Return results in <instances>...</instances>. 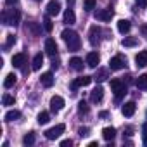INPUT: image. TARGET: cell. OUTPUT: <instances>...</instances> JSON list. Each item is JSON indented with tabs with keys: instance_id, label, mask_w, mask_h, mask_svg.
<instances>
[{
	"instance_id": "1",
	"label": "cell",
	"mask_w": 147,
	"mask_h": 147,
	"mask_svg": "<svg viewBox=\"0 0 147 147\" xmlns=\"http://www.w3.org/2000/svg\"><path fill=\"white\" fill-rule=\"evenodd\" d=\"M61 36H62V40L66 42V45H67V49H69L71 52L80 50L82 40H80V36H78L76 31H73V30H64V31L61 33Z\"/></svg>"
},
{
	"instance_id": "20",
	"label": "cell",
	"mask_w": 147,
	"mask_h": 147,
	"mask_svg": "<svg viewBox=\"0 0 147 147\" xmlns=\"http://www.w3.org/2000/svg\"><path fill=\"white\" fill-rule=\"evenodd\" d=\"M24 61H26V55H24V54H16V55L12 57V64H14V67H23Z\"/></svg>"
},
{
	"instance_id": "33",
	"label": "cell",
	"mask_w": 147,
	"mask_h": 147,
	"mask_svg": "<svg viewBox=\"0 0 147 147\" xmlns=\"http://www.w3.org/2000/svg\"><path fill=\"white\" fill-rule=\"evenodd\" d=\"M97 5V0H85V11H94Z\"/></svg>"
},
{
	"instance_id": "9",
	"label": "cell",
	"mask_w": 147,
	"mask_h": 147,
	"mask_svg": "<svg viewBox=\"0 0 147 147\" xmlns=\"http://www.w3.org/2000/svg\"><path fill=\"white\" fill-rule=\"evenodd\" d=\"M92 80H94V76H82V78H78L71 83V90H76L78 87H87L92 83Z\"/></svg>"
},
{
	"instance_id": "17",
	"label": "cell",
	"mask_w": 147,
	"mask_h": 147,
	"mask_svg": "<svg viewBox=\"0 0 147 147\" xmlns=\"http://www.w3.org/2000/svg\"><path fill=\"white\" fill-rule=\"evenodd\" d=\"M130 28H131V24H130V21L128 19H121V21H118V31L119 33H128L130 31Z\"/></svg>"
},
{
	"instance_id": "12",
	"label": "cell",
	"mask_w": 147,
	"mask_h": 147,
	"mask_svg": "<svg viewBox=\"0 0 147 147\" xmlns=\"http://www.w3.org/2000/svg\"><path fill=\"white\" fill-rule=\"evenodd\" d=\"M102 97H104V88H102V87H95V88L90 92V100H92L94 104L100 102V100H102Z\"/></svg>"
},
{
	"instance_id": "45",
	"label": "cell",
	"mask_w": 147,
	"mask_h": 147,
	"mask_svg": "<svg viewBox=\"0 0 147 147\" xmlns=\"http://www.w3.org/2000/svg\"><path fill=\"white\" fill-rule=\"evenodd\" d=\"M67 4H69V5H73V4H75V0H67Z\"/></svg>"
},
{
	"instance_id": "36",
	"label": "cell",
	"mask_w": 147,
	"mask_h": 147,
	"mask_svg": "<svg viewBox=\"0 0 147 147\" xmlns=\"http://www.w3.org/2000/svg\"><path fill=\"white\" fill-rule=\"evenodd\" d=\"M78 111H80V113H88V106H87L85 100H82V102L78 104Z\"/></svg>"
},
{
	"instance_id": "16",
	"label": "cell",
	"mask_w": 147,
	"mask_h": 147,
	"mask_svg": "<svg viewBox=\"0 0 147 147\" xmlns=\"http://www.w3.org/2000/svg\"><path fill=\"white\" fill-rule=\"evenodd\" d=\"M121 113H123V116H126V118L133 116V113H135V102H126V104L121 107Z\"/></svg>"
},
{
	"instance_id": "44",
	"label": "cell",
	"mask_w": 147,
	"mask_h": 147,
	"mask_svg": "<svg viewBox=\"0 0 147 147\" xmlns=\"http://www.w3.org/2000/svg\"><path fill=\"white\" fill-rule=\"evenodd\" d=\"M88 147H99V144H97V142H90Z\"/></svg>"
},
{
	"instance_id": "29",
	"label": "cell",
	"mask_w": 147,
	"mask_h": 147,
	"mask_svg": "<svg viewBox=\"0 0 147 147\" xmlns=\"http://www.w3.org/2000/svg\"><path fill=\"white\" fill-rule=\"evenodd\" d=\"M49 119H50V116H49L47 111H42V113L38 114V123H40V125H47Z\"/></svg>"
},
{
	"instance_id": "3",
	"label": "cell",
	"mask_w": 147,
	"mask_h": 147,
	"mask_svg": "<svg viewBox=\"0 0 147 147\" xmlns=\"http://www.w3.org/2000/svg\"><path fill=\"white\" fill-rule=\"evenodd\" d=\"M111 90L114 92V95H116V100H119L121 97H125V95L128 94V88H126L125 82H121V80H118V78L111 80Z\"/></svg>"
},
{
	"instance_id": "27",
	"label": "cell",
	"mask_w": 147,
	"mask_h": 147,
	"mask_svg": "<svg viewBox=\"0 0 147 147\" xmlns=\"http://www.w3.org/2000/svg\"><path fill=\"white\" fill-rule=\"evenodd\" d=\"M42 64H43V55L42 54H36L35 59H33V71H38L42 67Z\"/></svg>"
},
{
	"instance_id": "14",
	"label": "cell",
	"mask_w": 147,
	"mask_h": 147,
	"mask_svg": "<svg viewBox=\"0 0 147 147\" xmlns=\"http://www.w3.org/2000/svg\"><path fill=\"white\" fill-rule=\"evenodd\" d=\"M135 64H137V67H145L147 66V50H142L135 55Z\"/></svg>"
},
{
	"instance_id": "32",
	"label": "cell",
	"mask_w": 147,
	"mask_h": 147,
	"mask_svg": "<svg viewBox=\"0 0 147 147\" xmlns=\"http://www.w3.org/2000/svg\"><path fill=\"white\" fill-rule=\"evenodd\" d=\"M2 104H4V106H14V97L9 95V94H4V97H2Z\"/></svg>"
},
{
	"instance_id": "24",
	"label": "cell",
	"mask_w": 147,
	"mask_h": 147,
	"mask_svg": "<svg viewBox=\"0 0 147 147\" xmlns=\"http://www.w3.org/2000/svg\"><path fill=\"white\" fill-rule=\"evenodd\" d=\"M121 45L123 47H135V45H138V38H135V36H125L123 42H121Z\"/></svg>"
},
{
	"instance_id": "18",
	"label": "cell",
	"mask_w": 147,
	"mask_h": 147,
	"mask_svg": "<svg viewBox=\"0 0 147 147\" xmlns=\"http://www.w3.org/2000/svg\"><path fill=\"white\" fill-rule=\"evenodd\" d=\"M69 66L75 69V71H82V69H83V61H82L80 57H73V59L69 61Z\"/></svg>"
},
{
	"instance_id": "22",
	"label": "cell",
	"mask_w": 147,
	"mask_h": 147,
	"mask_svg": "<svg viewBox=\"0 0 147 147\" xmlns=\"http://www.w3.org/2000/svg\"><path fill=\"white\" fill-rule=\"evenodd\" d=\"M135 85H137L138 90H147V75H140V76L137 78Z\"/></svg>"
},
{
	"instance_id": "35",
	"label": "cell",
	"mask_w": 147,
	"mask_h": 147,
	"mask_svg": "<svg viewBox=\"0 0 147 147\" xmlns=\"http://www.w3.org/2000/svg\"><path fill=\"white\" fill-rule=\"evenodd\" d=\"M12 43H16V36L14 35H7V42H5V49H9Z\"/></svg>"
},
{
	"instance_id": "43",
	"label": "cell",
	"mask_w": 147,
	"mask_h": 147,
	"mask_svg": "<svg viewBox=\"0 0 147 147\" xmlns=\"http://www.w3.org/2000/svg\"><path fill=\"white\" fill-rule=\"evenodd\" d=\"M99 116H100V118H107V111H102V113H100Z\"/></svg>"
},
{
	"instance_id": "38",
	"label": "cell",
	"mask_w": 147,
	"mask_h": 147,
	"mask_svg": "<svg viewBox=\"0 0 147 147\" xmlns=\"http://www.w3.org/2000/svg\"><path fill=\"white\" fill-rule=\"evenodd\" d=\"M71 145H73V140H69V138L61 142V147H71Z\"/></svg>"
},
{
	"instance_id": "26",
	"label": "cell",
	"mask_w": 147,
	"mask_h": 147,
	"mask_svg": "<svg viewBox=\"0 0 147 147\" xmlns=\"http://www.w3.org/2000/svg\"><path fill=\"white\" fill-rule=\"evenodd\" d=\"M16 75H14V73H9V75L5 76V80H4V87L5 88H11V87H14V83H16Z\"/></svg>"
},
{
	"instance_id": "21",
	"label": "cell",
	"mask_w": 147,
	"mask_h": 147,
	"mask_svg": "<svg viewBox=\"0 0 147 147\" xmlns=\"http://www.w3.org/2000/svg\"><path fill=\"white\" fill-rule=\"evenodd\" d=\"M4 118H5V121H16V119L21 118V113H19L18 109H12V111H7Z\"/></svg>"
},
{
	"instance_id": "37",
	"label": "cell",
	"mask_w": 147,
	"mask_h": 147,
	"mask_svg": "<svg viewBox=\"0 0 147 147\" xmlns=\"http://www.w3.org/2000/svg\"><path fill=\"white\" fill-rule=\"evenodd\" d=\"M142 130H144V133H142V138H144V145L147 147V125H144V126H142Z\"/></svg>"
},
{
	"instance_id": "13",
	"label": "cell",
	"mask_w": 147,
	"mask_h": 147,
	"mask_svg": "<svg viewBox=\"0 0 147 147\" xmlns=\"http://www.w3.org/2000/svg\"><path fill=\"white\" fill-rule=\"evenodd\" d=\"M100 62V57L97 52H88L87 54V66L88 67H97V64Z\"/></svg>"
},
{
	"instance_id": "7",
	"label": "cell",
	"mask_w": 147,
	"mask_h": 147,
	"mask_svg": "<svg viewBox=\"0 0 147 147\" xmlns=\"http://www.w3.org/2000/svg\"><path fill=\"white\" fill-rule=\"evenodd\" d=\"M62 107H64V99L61 95H54L50 99V109H52V113H59Z\"/></svg>"
},
{
	"instance_id": "6",
	"label": "cell",
	"mask_w": 147,
	"mask_h": 147,
	"mask_svg": "<svg viewBox=\"0 0 147 147\" xmlns=\"http://www.w3.org/2000/svg\"><path fill=\"white\" fill-rule=\"evenodd\" d=\"M104 31L99 28V26H92L90 28V43L94 45V47H97V45H100V35H102Z\"/></svg>"
},
{
	"instance_id": "25",
	"label": "cell",
	"mask_w": 147,
	"mask_h": 147,
	"mask_svg": "<svg viewBox=\"0 0 147 147\" xmlns=\"http://www.w3.org/2000/svg\"><path fill=\"white\" fill-rule=\"evenodd\" d=\"M102 137H104L106 140H113V138L116 137V130H114L113 126H107V128L102 130Z\"/></svg>"
},
{
	"instance_id": "10",
	"label": "cell",
	"mask_w": 147,
	"mask_h": 147,
	"mask_svg": "<svg viewBox=\"0 0 147 147\" xmlns=\"http://www.w3.org/2000/svg\"><path fill=\"white\" fill-rule=\"evenodd\" d=\"M111 18H113V11L111 9H100V11L95 12V19H99V21L107 23V21H111Z\"/></svg>"
},
{
	"instance_id": "5",
	"label": "cell",
	"mask_w": 147,
	"mask_h": 147,
	"mask_svg": "<svg viewBox=\"0 0 147 147\" xmlns=\"http://www.w3.org/2000/svg\"><path fill=\"white\" fill-rule=\"evenodd\" d=\"M126 66V57L125 55H121V54H118V55H114L111 61H109V67L113 69V71H118V69H123Z\"/></svg>"
},
{
	"instance_id": "4",
	"label": "cell",
	"mask_w": 147,
	"mask_h": 147,
	"mask_svg": "<svg viewBox=\"0 0 147 147\" xmlns=\"http://www.w3.org/2000/svg\"><path fill=\"white\" fill-rule=\"evenodd\" d=\"M64 130H66V126H64L62 123H59V125H55V126L49 128V130L45 131V137H47L49 140H55V138H59V137L64 133Z\"/></svg>"
},
{
	"instance_id": "30",
	"label": "cell",
	"mask_w": 147,
	"mask_h": 147,
	"mask_svg": "<svg viewBox=\"0 0 147 147\" xmlns=\"http://www.w3.org/2000/svg\"><path fill=\"white\" fill-rule=\"evenodd\" d=\"M94 78H95L97 82H104V80H107V71H106V69H99V71H97V75H95Z\"/></svg>"
},
{
	"instance_id": "23",
	"label": "cell",
	"mask_w": 147,
	"mask_h": 147,
	"mask_svg": "<svg viewBox=\"0 0 147 147\" xmlns=\"http://www.w3.org/2000/svg\"><path fill=\"white\" fill-rule=\"evenodd\" d=\"M26 31H31L33 36H38L40 31H42V28L38 26V23H28V24H26Z\"/></svg>"
},
{
	"instance_id": "46",
	"label": "cell",
	"mask_w": 147,
	"mask_h": 147,
	"mask_svg": "<svg viewBox=\"0 0 147 147\" xmlns=\"http://www.w3.org/2000/svg\"><path fill=\"white\" fill-rule=\"evenodd\" d=\"M38 2H40V0H38Z\"/></svg>"
},
{
	"instance_id": "15",
	"label": "cell",
	"mask_w": 147,
	"mask_h": 147,
	"mask_svg": "<svg viewBox=\"0 0 147 147\" xmlns=\"http://www.w3.org/2000/svg\"><path fill=\"white\" fill-rule=\"evenodd\" d=\"M40 82H42L43 87L50 88V87L54 85V76H52V73H43V75L40 76Z\"/></svg>"
},
{
	"instance_id": "31",
	"label": "cell",
	"mask_w": 147,
	"mask_h": 147,
	"mask_svg": "<svg viewBox=\"0 0 147 147\" xmlns=\"http://www.w3.org/2000/svg\"><path fill=\"white\" fill-rule=\"evenodd\" d=\"M43 28H45V31H49V33H50V31H52V28H54V23L50 21L49 14H47V16L43 18Z\"/></svg>"
},
{
	"instance_id": "28",
	"label": "cell",
	"mask_w": 147,
	"mask_h": 147,
	"mask_svg": "<svg viewBox=\"0 0 147 147\" xmlns=\"http://www.w3.org/2000/svg\"><path fill=\"white\" fill-rule=\"evenodd\" d=\"M23 144H24V145H33V144H35V133H33V131L26 133L24 138H23Z\"/></svg>"
},
{
	"instance_id": "11",
	"label": "cell",
	"mask_w": 147,
	"mask_h": 147,
	"mask_svg": "<svg viewBox=\"0 0 147 147\" xmlns=\"http://www.w3.org/2000/svg\"><path fill=\"white\" fill-rule=\"evenodd\" d=\"M61 12V4L57 2V0H50V2L47 4V14L49 16H57Z\"/></svg>"
},
{
	"instance_id": "42",
	"label": "cell",
	"mask_w": 147,
	"mask_h": 147,
	"mask_svg": "<svg viewBox=\"0 0 147 147\" xmlns=\"http://www.w3.org/2000/svg\"><path fill=\"white\" fill-rule=\"evenodd\" d=\"M5 2H7V4H9V5H14V4H16V2H18V0H5Z\"/></svg>"
},
{
	"instance_id": "19",
	"label": "cell",
	"mask_w": 147,
	"mask_h": 147,
	"mask_svg": "<svg viewBox=\"0 0 147 147\" xmlns=\"http://www.w3.org/2000/svg\"><path fill=\"white\" fill-rule=\"evenodd\" d=\"M76 21V16H75V12H73V9H66V12H64V23L66 24H73Z\"/></svg>"
},
{
	"instance_id": "8",
	"label": "cell",
	"mask_w": 147,
	"mask_h": 147,
	"mask_svg": "<svg viewBox=\"0 0 147 147\" xmlns=\"http://www.w3.org/2000/svg\"><path fill=\"white\" fill-rule=\"evenodd\" d=\"M45 54L50 55V57L57 55V43H55V40H52V38L45 40Z\"/></svg>"
},
{
	"instance_id": "2",
	"label": "cell",
	"mask_w": 147,
	"mask_h": 147,
	"mask_svg": "<svg viewBox=\"0 0 147 147\" xmlns=\"http://www.w3.org/2000/svg\"><path fill=\"white\" fill-rule=\"evenodd\" d=\"M19 19H21V12L18 9H11V11H5L2 12V23L4 24H19Z\"/></svg>"
},
{
	"instance_id": "40",
	"label": "cell",
	"mask_w": 147,
	"mask_h": 147,
	"mask_svg": "<svg viewBox=\"0 0 147 147\" xmlns=\"http://www.w3.org/2000/svg\"><path fill=\"white\" fill-rule=\"evenodd\" d=\"M57 67H59V61L54 59V61H52V69H57Z\"/></svg>"
},
{
	"instance_id": "34",
	"label": "cell",
	"mask_w": 147,
	"mask_h": 147,
	"mask_svg": "<svg viewBox=\"0 0 147 147\" xmlns=\"http://www.w3.org/2000/svg\"><path fill=\"white\" fill-rule=\"evenodd\" d=\"M90 133V128L88 126H82V128H78V135L80 137H87Z\"/></svg>"
},
{
	"instance_id": "39",
	"label": "cell",
	"mask_w": 147,
	"mask_h": 147,
	"mask_svg": "<svg viewBox=\"0 0 147 147\" xmlns=\"http://www.w3.org/2000/svg\"><path fill=\"white\" fill-rule=\"evenodd\" d=\"M138 7H147V0H135Z\"/></svg>"
},
{
	"instance_id": "41",
	"label": "cell",
	"mask_w": 147,
	"mask_h": 147,
	"mask_svg": "<svg viewBox=\"0 0 147 147\" xmlns=\"http://www.w3.org/2000/svg\"><path fill=\"white\" fill-rule=\"evenodd\" d=\"M140 31H142V33L147 36V26H142V28H140Z\"/></svg>"
}]
</instances>
